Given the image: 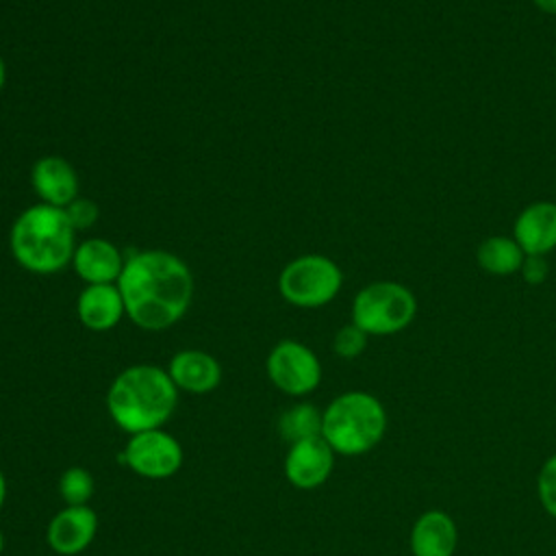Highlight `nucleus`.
Here are the masks:
<instances>
[{
	"label": "nucleus",
	"instance_id": "obj_1",
	"mask_svg": "<svg viewBox=\"0 0 556 556\" xmlns=\"http://www.w3.org/2000/svg\"><path fill=\"white\" fill-rule=\"evenodd\" d=\"M117 287L130 321L150 332L174 326L193 300L191 269L167 250L130 252Z\"/></svg>",
	"mask_w": 556,
	"mask_h": 556
},
{
	"label": "nucleus",
	"instance_id": "obj_2",
	"mask_svg": "<svg viewBox=\"0 0 556 556\" xmlns=\"http://www.w3.org/2000/svg\"><path fill=\"white\" fill-rule=\"evenodd\" d=\"M178 404V389L167 369L137 363L122 369L106 391L111 419L128 434L163 428Z\"/></svg>",
	"mask_w": 556,
	"mask_h": 556
},
{
	"label": "nucleus",
	"instance_id": "obj_3",
	"mask_svg": "<svg viewBox=\"0 0 556 556\" xmlns=\"http://www.w3.org/2000/svg\"><path fill=\"white\" fill-rule=\"evenodd\" d=\"M9 248L20 267L30 274L50 276L72 263L76 230L65 208L39 202L15 217Z\"/></svg>",
	"mask_w": 556,
	"mask_h": 556
},
{
	"label": "nucleus",
	"instance_id": "obj_4",
	"mask_svg": "<svg viewBox=\"0 0 556 556\" xmlns=\"http://www.w3.org/2000/svg\"><path fill=\"white\" fill-rule=\"evenodd\" d=\"M387 410L367 391H345L321 410V437L341 456L371 452L387 432Z\"/></svg>",
	"mask_w": 556,
	"mask_h": 556
},
{
	"label": "nucleus",
	"instance_id": "obj_5",
	"mask_svg": "<svg viewBox=\"0 0 556 556\" xmlns=\"http://www.w3.org/2000/svg\"><path fill=\"white\" fill-rule=\"evenodd\" d=\"M417 317V295L397 280H374L356 291L352 321L369 337H389L406 330Z\"/></svg>",
	"mask_w": 556,
	"mask_h": 556
},
{
	"label": "nucleus",
	"instance_id": "obj_6",
	"mask_svg": "<svg viewBox=\"0 0 556 556\" xmlns=\"http://www.w3.org/2000/svg\"><path fill=\"white\" fill-rule=\"evenodd\" d=\"M341 287V267L317 252L295 256L278 274V293L298 308H321L339 295Z\"/></svg>",
	"mask_w": 556,
	"mask_h": 556
},
{
	"label": "nucleus",
	"instance_id": "obj_7",
	"mask_svg": "<svg viewBox=\"0 0 556 556\" xmlns=\"http://www.w3.org/2000/svg\"><path fill=\"white\" fill-rule=\"evenodd\" d=\"M265 369L271 384L293 397L313 393L321 382V363L317 354L295 339L278 341L267 354Z\"/></svg>",
	"mask_w": 556,
	"mask_h": 556
},
{
	"label": "nucleus",
	"instance_id": "obj_8",
	"mask_svg": "<svg viewBox=\"0 0 556 556\" xmlns=\"http://www.w3.org/2000/svg\"><path fill=\"white\" fill-rule=\"evenodd\" d=\"M119 460L148 480H165L178 473L185 460L182 445L163 428L130 434Z\"/></svg>",
	"mask_w": 556,
	"mask_h": 556
},
{
	"label": "nucleus",
	"instance_id": "obj_9",
	"mask_svg": "<svg viewBox=\"0 0 556 556\" xmlns=\"http://www.w3.org/2000/svg\"><path fill=\"white\" fill-rule=\"evenodd\" d=\"M334 456V450L326 443L324 437L291 443L285 456V476L295 489L313 491L330 478Z\"/></svg>",
	"mask_w": 556,
	"mask_h": 556
},
{
	"label": "nucleus",
	"instance_id": "obj_10",
	"mask_svg": "<svg viewBox=\"0 0 556 556\" xmlns=\"http://www.w3.org/2000/svg\"><path fill=\"white\" fill-rule=\"evenodd\" d=\"M98 532V515L91 506H65L48 523V545L61 556H76L91 545Z\"/></svg>",
	"mask_w": 556,
	"mask_h": 556
},
{
	"label": "nucleus",
	"instance_id": "obj_11",
	"mask_svg": "<svg viewBox=\"0 0 556 556\" xmlns=\"http://www.w3.org/2000/svg\"><path fill=\"white\" fill-rule=\"evenodd\" d=\"M513 237L526 254L547 256L556 250V202L534 200L513 222Z\"/></svg>",
	"mask_w": 556,
	"mask_h": 556
},
{
	"label": "nucleus",
	"instance_id": "obj_12",
	"mask_svg": "<svg viewBox=\"0 0 556 556\" xmlns=\"http://www.w3.org/2000/svg\"><path fill=\"white\" fill-rule=\"evenodd\" d=\"M30 185L43 204L65 208L78 198V174L74 165L56 154L41 156L30 167Z\"/></svg>",
	"mask_w": 556,
	"mask_h": 556
},
{
	"label": "nucleus",
	"instance_id": "obj_13",
	"mask_svg": "<svg viewBox=\"0 0 556 556\" xmlns=\"http://www.w3.org/2000/svg\"><path fill=\"white\" fill-rule=\"evenodd\" d=\"M124 261L126 258L113 241L91 237L76 243L70 265L85 285H111L117 282L124 269Z\"/></svg>",
	"mask_w": 556,
	"mask_h": 556
},
{
	"label": "nucleus",
	"instance_id": "obj_14",
	"mask_svg": "<svg viewBox=\"0 0 556 556\" xmlns=\"http://www.w3.org/2000/svg\"><path fill=\"white\" fill-rule=\"evenodd\" d=\"M408 547L413 556H454L458 547L456 521L441 508L424 510L410 526Z\"/></svg>",
	"mask_w": 556,
	"mask_h": 556
},
{
	"label": "nucleus",
	"instance_id": "obj_15",
	"mask_svg": "<svg viewBox=\"0 0 556 556\" xmlns=\"http://www.w3.org/2000/svg\"><path fill=\"white\" fill-rule=\"evenodd\" d=\"M78 321L93 332H106L119 324L126 315L124 298L117 282L111 285H85L76 300Z\"/></svg>",
	"mask_w": 556,
	"mask_h": 556
},
{
	"label": "nucleus",
	"instance_id": "obj_16",
	"mask_svg": "<svg viewBox=\"0 0 556 556\" xmlns=\"http://www.w3.org/2000/svg\"><path fill=\"white\" fill-rule=\"evenodd\" d=\"M167 374L178 391L208 393L222 382V365L204 350H180L172 356Z\"/></svg>",
	"mask_w": 556,
	"mask_h": 556
},
{
	"label": "nucleus",
	"instance_id": "obj_17",
	"mask_svg": "<svg viewBox=\"0 0 556 556\" xmlns=\"http://www.w3.org/2000/svg\"><path fill=\"white\" fill-rule=\"evenodd\" d=\"M523 258H526V252L521 250V245L515 241L513 235L510 237L491 235L476 250L478 267L484 274L500 276V278L519 274Z\"/></svg>",
	"mask_w": 556,
	"mask_h": 556
},
{
	"label": "nucleus",
	"instance_id": "obj_18",
	"mask_svg": "<svg viewBox=\"0 0 556 556\" xmlns=\"http://www.w3.org/2000/svg\"><path fill=\"white\" fill-rule=\"evenodd\" d=\"M278 434L289 445L304 439L321 437V410L308 402L293 404L280 415Z\"/></svg>",
	"mask_w": 556,
	"mask_h": 556
},
{
	"label": "nucleus",
	"instance_id": "obj_19",
	"mask_svg": "<svg viewBox=\"0 0 556 556\" xmlns=\"http://www.w3.org/2000/svg\"><path fill=\"white\" fill-rule=\"evenodd\" d=\"M96 491V480L85 467H70L59 480V495L67 506H85Z\"/></svg>",
	"mask_w": 556,
	"mask_h": 556
},
{
	"label": "nucleus",
	"instance_id": "obj_20",
	"mask_svg": "<svg viewBox=\"0 0 556 556\" xmlns=\"http://www.w3.org/2000/svg\"><path fill=\"white\" fill-rule=\"evenodd\" d=\"M367 339L369 334L365 330H361L354 321L341 326L337 332H334V339H332V350L337 356L345 358V361H352L356 356H361L367 348Z\"/></svg>",
	"mask_w": 556,
	"mask_h": 556
},
{
	"label": "nucleus",
	"instance_id": "obj_21",
	"mask_svg": "<svg viewBox=\"0 0 556 556\" xmlns=\"http://www.w3.org/2000/svg\"><path fill=\"white\" fill-rule=\"evenodd\" d=\"M536 495L543 510L556 519V454L547 456L539 469Z\"/></svg>",
	"mask_w": 556,
	"mask_h": 556
},
{
	"label": "nucleus",
	"instance_id": "obj_22",
	"mask_svg": "<svg viewBox=\"0 0 556 556\" xmlns=\"http://www.w3.org/2000/svg\"><path fill=\"white\" fill-rule=\"evenodd\" d=\"M65 213L74 226V230H87L98 219V206L87 198H76L65 206Z\"/></svg>",
	"mask_w": 556,
	"mask_h": 556
},
{
	"label": "nucleus",
	"instance_id": "obj_23",
	"mask_svg": "<svg viewBox=\"0 0 556 556\" xmlns=\"http://www.w3.org/2000/svg\"><path fill=\"white\" fill-rule=\"evenodd\" d=\"M519 274H521V278H523L528 285H541V282H545V278H547V274H549L547 258H545V256L526 254Z\"/></svg>",
	"mask_w": 556,
	"mask_h": 556
},
{
	"label": "nucleus",
	"instance_id": "obj_24",
	"mask_svg": "<svg viewBox=\"0 0 556 556\" xmlns=\"http://www.w3.org/2000/svg\"><path fill=\"white\" fill-rule=\"evenodd\" d=\"M532 4H534L541 13H547V15H554V17H556V0H532Z\"/></svg>",
	"mask_w": 556,
	"mask_h": 556
},
{
	"label": "nucleus",
	"instance_id": "obj_25",
	"mask_svg": "<svg viewBox=\"0 0 556 556\" xmlns=\"http://www.w3.org/2000/svg\"><path fill=\"white\" fill-rule=\"evenodd\" d=\"M4 500H7V478H4V473L0 469V508L4 506Z\"/></svg>",
	"mask_w": 556,
	"mask_h": 556
},
{
	"label": "nucleus",
	"instance_id": "obj_26",
	"mask_svg": "<svg viewBox=\"0 0 556 556\" xmlns=\"http://www.w3.org/2000/svg\"><path fill=\"white\" fill-rule=\"evenodd\" d=\"M4 85H7V63H4V59L0 54V91L4 89Z\"/></svg>",
	"mask_w": 556,
	"mask_h": 556
},
{
	"label": "nucleus",
	"instance_id": "obj_27",
	"mask_svg": "<svg viewBox=\"0 0 556 556\" xmlns=\"http://www.w3.org/2000/svg\"><path fill=\"white\" fill-rule=\"evenodd\" d=\"M4 552V534H2V530H0V554Z\"/></svg>",
	"mask_w": 556,
	"mask_h": 556
}]
</instances>
